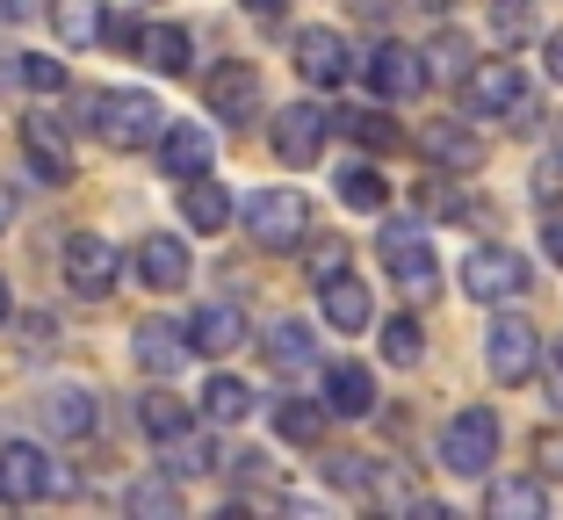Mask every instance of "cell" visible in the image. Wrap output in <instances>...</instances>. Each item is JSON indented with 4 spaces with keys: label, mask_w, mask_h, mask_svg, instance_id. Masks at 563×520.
I'll list each match as a JSON object with an SVG mask.
<instances>
[{
    "label": "cell",
    "mask_w": 563,
    "mask_h": 520,
    "mask_svg": "<svg viewBox=\"0 0 563 520\" xmlns=\"http://www.w3.org/2000/svg\"><path fill=\"white\" fill-rule=\"evenodd\" d=\"M22 87H36V95H58V87H66V66H58V58H22Z\"/></svg>",
    "instance_id": "obj_37"
},
{
    "label": "cell",
    "mask_w": 563,
    "mask_h": 520,
    "mask_svg": "<svg viewBox=\"0 0 563 520\" xmlns=\"http://www.w3.org/2000/svg\"><path fill=\"white\" fill-rule=\"evenodd\" d=\"M492 455H498V420L484 412V405H463V412L441 427V471L484 477V471H492Z\"/></svg>",
    "instance_id": "obj_4"
},
{
    "label": "cell",
    "mask_w": 563,
    "mask_h": 520,
    "mask_svg": "<svg viewBox=\"0 0 563 520\" xmlns=\"http://www.w3.org/2000/svg\"><path fill=\"white\" fill-rule=\"evenodd\" d=\"M463 101H470V117H506V109L528 101V87H520V73L506 66V58H492V66L463 73Z\"/></svg>",
    "instance_id": "obj_12"
},
{
    "label": "cell",
    "mask_w": 563,
    "mask_h": 520,
    "mask_svg": "<svg viewBox=\"0 0 563 520\" xmlns=\"http://www.w3.org/2000/svg\"><path fill=\"white\" fill-rule=\"evenodd\" d=\"M51 22H58V44L87 51L109 22H101V0H51Z\"/></svg>",
    "instance_id": "obj_27"
},
{
    "label": "cell",
    "mask_w": 563,
    "mask_h": 520,
    "mask_svg": "<svg viewBox=\"0 0 563 520\" xmlns=\"http://www.w3.org/2000/svg\"><path fill=\"white\" fill-rule=\"evenodd\" d=\"M0 8H8V15H30V8H36V0H0Z\"/></svg>",
    "instance_id": "obj_47"
},
{
    "label": "cell",
    "mask_w": 563,
    "mask_h": 520,
    "mask_svg": "<svg viewBox=\"0 0 563 520\" xmlns=\"http://www.w3.org/2000/svg\"><path fill=\"white\" fill-rule=\"evenodd\" d=\"M137 275H145V289H181L188 283V246L174 232H145V246H137Z\"/></svg>",
    "instance_id": "obj_21"
},
{
    "label": "cell",
    "mask_w": 563,
    "mask_h": 520,
    "mask_svg": "<svg viewBox=\"0 0 563 520\" xmlns=\"http://www.w3.org/2000/svg\"><path fill=\"white\" fill-rule=\"evenodd\" d=\"M95 131L117 152H137V145H152V137L166 131V109L145 95V87H109V95H95Z\"/></svg>",
    "instance_id": "obj_1"
},
{
    "label": "cell",
    "mask_w": 563,
    "mask_h": 520,
    "mask_svg": "<svg viewBox=\"0 0 563 520\" xmlns=\"http://www.w3.org/2000/svg\"><path fill=\"white\" fill-rule=\"evenodd\" d=\"M347 131L354 137H362V145H398V131H390V117H376V109H354V117H347Z\"/></svg>",
    "instance_id": "obj_38"
},
{
    "label": "cell",
    "mask_w": 563,
    "mask_h": 520,
    "mask_svg": "<svg viewBox=\"0 0 563 520\" xmlns=\"http://www.w3.org/2000/svg\"><path fill=\"white\" fill-rule=\"evenodd\" d=\"M166 471H174V477H202V471H217V449H210V434H188V427H181V434H174V441H166Z\"/></svg>",
    "instance_id": "obj_33"
},
{
    "label": "cell",
    "mask_w": 563,
    "mask_h": 520,
    "mask_svg": "<svg viewBox=\"0 0 563 520\" xmlns=\"http://www.w3.org/2000/svg\"><path fill=\"white\" fill-rule=\"evenodd\" d=\"M246 232H253V246L289 253V246H303V232H311V202H303L297 188H261V196L246 202Z\"/></svg>",
    "instance_id": "obj_3"
},
{
    "label": "cell",
    "mask_w": 563,
    "mask_h": 520,
    "mask_svg": "<svg viewBox=\"0 0 563 520\" xmlns=\"http://www.w3.org/2000/svg\"><path fill=\"white\" fill-rule=\"evenodd\" d=\"M181 218L196 224V232H224V224H232V196H224V181L188 174V181H181Z\"/></svg>",
    "instance_id": "obj_22"
},
{
    "label": "cell",
    "mask_w": 563,
    "mask_h": 520,
    "mask_svg": "<svg viewBox=\"0 0 563 520\" xmlns=\"http://www.w3.org/2000/svg\"><path fill=\"white\" fill-rule=\"evenodd\" d=\"M202 101H210V117H224V123L261 117V73H253L246 58H224V66H210V80H202Z\"/></svg>",
    "instance_id": "obj_9"
},
{
    "label": "cell",
    "mask_w": 563,
    "mask_h": 520,
    "mask_svg": "<svg viewBox=\"0 0 563 520\" xmlns=\"http://www.w3.org/2000/svg\"><path fill=\"white\" fill-rule=\"evenodd\" d=\"M246 8L253 15H282V0H246Z\"/></svg>",
    "instance_id": "obj_46"
},
{
    "label": "cell",
    "mask_w": 563,
    "mask_h": 520,
    "mask_svg": "<svg viewBox=\"0 0 563 520\" xmlns=\"http://www.w3.org/2000/svg\"><path fill=\"white\" fill-rule=\"evenodd\" d=\"M0 232H8V196H0Z\"/></svg>",
    "instance_id": "obj_49"
},
{
    "label": "cell",
    "mask_w": 563,
    "mask_h": 520,
    "mask_svg": "<svg viewBox=\"0 0 563 520\" xmlns=\"http://www.w3.org/2000/svg\"><path fill=\"white\" fill-rule=\"evenodd\" d=\"M297 73L318 87V95H325V87H340L354 73L347 66V36H340V30H303L297 36Z\"/></svg>",
    "instance_id": "obj_13"
},
{
    "label": "cell",
    "mask_w": 563,
    "mask_h": 520,
    "mask_svg": "<svg viewBox=\"0 0 563 520\" xmlns=\"http://www.w3.org/2000/svg\"><path fill=\"white\" fill-rule=\"evenodd\" d=\"M484 513H506V520H542L549 513V491L528 485V477H498L492 491H484Z\"/></svg>",
    "instance_id": "obj_26"
},
{
    "label": "cell",
    "mask_w": 563,
    "mask_h": 520,
    "mask_svg": "<svg viewBox=\"0 0 563 520\" xmlns=\"http://www.w3.org/2000/svg\"><path fill=\"white\" fill-rule=\"evenodd\" d=\"M542 471L563 477V434H542Z\"/></svg>",
    "instance_id": "obj_42"
},
{
    "label": "cell",
    "mask_w": 563,
    "mask_h": 520,
    "mask_svg": "<svg viewBox=\"0 0 563 520\" xmlns=\"http://www.w3.org/2000/svg\"><path fill=\"white\" fill-rule=\"evenodd\" d=\"M117 275H123V261H117V246H109L101 232H73L66 239V283L80 289V297H109Z\"/></svg>",
    "instance_id": "obj_10"
},
{
    "label": "cell",
    "mask_w": 563,
    "mask_h": 520,
    "mask_svg": "<svg viewBox=\"0 0 563 520\" xmlns=\"http://www.w3.org/2000/svg\"><path fill=\"white\" fill-rule=\"evenodd\" d=\"M354 8H362V15L376 22V15H390V8H398V0H354Z\"/></svg>",
    "instance_id": "obj_45"
},
{
    "label": "cell",
    "mask_w": 563,
    "mask_h": 520,
    "mask_svg": "<svg viewBox=\"0 0 563 520\" xmlns=\"http://www.w3.org/2000/svg\"><path fill=\"white\" fill-rule=\"evenodd\" d=\"M492 30H498V44H520L534 30V0H492Z\"/></svg>",
    "instance_id": "obj_36"
},
{
    "label": "cell",
    "mask_w": 563,
    "mask_h": 520,
    "mask_svg": "<svg viewBox=\"0 0 563 520\" xmlns=\"http://www.w3.org/2000/svg\"><path fill=\"white\" fill-rule=\"evenodd\" d=\"M325 137H332V117L311 109V101H289V109L275 117V152L289 159V167H311L318 152H325Z\"/></svg>",
    "instance_id": "obj_11"
},
{
    "label": "cell",
    "mask_w": 563,
    "mask_h": 520,
    "mask_svg": "<svg viewBox=\"0 0 563 520\" xmlns=\"http://www.w3.org/2000/svg\"><path fill=\"white\" fill-rule=\"evenodd\" d=\"M137 427H145L152 441H174L188 427V405L174 398V390H145V398H137Z\"/></svg>",
    "instance_id": "obj_29"
},
{
    "label": "cell",
    "mask_w": 563,
    "mask_h": 520,
    "mask_svg": "<svg viewBox=\"0 0 563 520\" xmlns=\"http://www.w3.org/2000/svg\"><path fill=\"white\" fill-rule=\"evenodd\" d=\"M556 159H563V123H556Z\"/></svg>",
    "instance_id": "obj_50"
},
{
    "label": "cell",
    "mask_w": 563,
    "mask_h": 520,
    "mask_svg": "<svg viewBox=\"0 0 563 520\" xmlns=\"http://www.w3.org/2000/svg\"><path fill=\"white\" fill-rule=\"evenodd\" d=\"M137 58H145L152 73H188V30H174V22H152V30L131 36Z\"/></svg>",
    "instance_id": "obj_25"
},
{
    "label": "cell",
    "mask_w": 563,
    "mask_h": 520,
    "mask_svg": "<svg viewBox=\"0 0 563 520\" xmlns=\"http://www.w3.org/2000/svg\"><path fill=\"white\" fill-rule=\"evenodd\" d=\"M202 412H210L217 427H239L253 412V390L239 384V376H210V384H202Z\"/></svg>",
    "instance_id": "obj_28"
},
{
    "label": "cell",
    "mask_w": 563,
    "mask_h": 520,
    "mask_svg": "<svg viewBox=\"0 0 563 520\" xmlns=\"http://www.w3.org/2000/svg\"><path fill=\"white\" fill-rule=\"evenodd\" d=\"M340 202H347V210H383V202H390V181H383L368 159H354V167H340Z\"/></svg>",
    "instance_id": "obj_30"
},
{
    "label": "cell",
    "mask_w": 563,
    "mask_h": 520,
    "mask_svg": "<svg viewBox=\"0 0 563 520\" xmlns=\"http://www.w3.org/2000/svg\"><path fill=\"white\" fill-rule=\"evenodd\" d=\"M325 405L340 412V420H362V412H376V376H368L362 362H340V369L325 376Z\"/></svg>",
    "instance_id": "obj_24"
},
{
    "label": "cell",
    "mask_w": 563,
    "mask_h": 520,
    "mask_svg": "<svg viewBox=\"0 0 563 520\" xmlns=\"http://www.w3.org/2000/svg\"><path fill=\"white\" fill-rule=\"evenodd\" d=\"M210 159H217V145H210V131H202V123H166V131H159V167L174 174V181L210 174Z\"/></svg>",
    "instance_id": "obj_16"
},
{
    "label": "cell",
    "mask_w": 563,
    "mask_h": 520,
    "mask_svg": "<svg viewBox=\"0 0 563 520\" xmlns=\"http://www.w3.org/2000/svg\"><path fill=\"white\" fill-rule=\"evenodd\" d=\"M22 80V51H0V87H15Z\"/></svg>",
    "instance_id": "obj_43"
},
{
    "label": "cell",
    "mask_w": 563,
    "mask_h": 520,
    "mask_svg": "<svg viewBox=\"0 0 563 520\" xmlns=\"http://www.w3.org/2000/svg\"><path fill=\"white\" fill-rule=\"evenodd\" d=\"M347 268V246H340V239H325V246L311 253V283H325V275H340Z\"/></svg>",
    "instance_id": "obj_39"
},
{
    "label": "cell",
    "mask_w": 563,
    "mask_h": 520,
    "mask_svg": "<svg viewBox=\"0 0 563 520\" xmlns=\"http://www.w3.org/2000/svg\"><path fill=\"white\" fill-rule=\"evenodd\" d=\"M131 513H152V520H174V513H181V491L166 485V477H145V485H131Z\"/></svg>",
    "instance_id": "obj_34"
},
{
    "label": "cell",
    "mask_w": 563,
    "mask_h": 520,
    "mask_svg": "<svg viewBox=\"0 0 563 520\" xmlns=\"http://www.w3.org/2000/svg\"><path fill=\"white\" fill-rule=\"evenodd\" d=\"M419 347H427V333H419L412 319H390V325H383V362L412 369V362H419Z\"/></svg>",
    "instance_id": "obj_35"
},
{
    "label": "cell",
    "mask_w": 563,
    "mask_h": 520,
    "mask_svg": "<svg viewBox=\"0 0 563 520\" xmlns=\"http://www.w3.org/2000/svg\"><path fill=\"white\" fill-rule=\"evenodd\" d=\"M275 427H282V441L311 449V441L325 434V412H318V405H303V398H282V405H275Z\"/></svg>",
    "instance_id": "obj_32"
},
{
    "label": "cell",
    "mask_w": 563,
    "mask_h": 520,
    "mask_svg": "<svg viewBox=\"0 0 563 520\" xmlns=\"http://www.w3.org/2000/svg\"><path fill=\"white\" fill-rule=\"evenodd\" d=\"M427 159H433L441 174H477V167H484V137L470 131V123L433 117V123H427Z\"/></svg>",
    "instance_id": "obj_14"
},
{
    "label": "cell",
    "mask_w": 563,
    "mask_h": 520,
    "mask_svg": "<svg viewBox=\"0 0 563 520\" xmlns=\"http://www.w3.org/2000/svg\"><path fill=\"white\" fill-rule=\"evenodd\" d=\"M534 354H542V340H534L528 319H492V333H484V369H492V384H528Z\"/></svg>",
    "instance_id": "obj_7"
},
{
    "label": "cell",
    "mask_w": 563,
    "mask_h": 520,
    "mask_svg": "<svg viewBox=\"0 0 563 520\" xmlns=\"http://www.w3.org/2000/svg\"><path fill=\"white\" fill-rule=\"evenodd\" d=\"M463 289L477 303H514V297H528V261L514 246H470L463 253Z\"/></svg>",
    "instance_id": "obj_5"
},
{
    "label": "cell",
    "mask_w": 563,
    "mask_h": 520,
    "mask_svg": "<svg viewBox=\"0 0 563 520\" xmlns=\"http://www.w3.org/2000/svg\"><path fill=\"white\" fill-rule=\"evenodd\" d=\"M470 66H477V44H470L463 30H441V36H433V51H427V73H433V80H463Z\"/></svg>",
    "instance_id": "obj_31"
},
{
    "label": "cell",
    "mask_w": 563,
    "mask_h": 520,
    "mask_svg": "<svg viewBox=\"0 0 563 520\" xmlns=\"http://www.w3.org/2000/svg\"><path fill=\"white\" fill-rule=\"evenodd\" d=\"M542 246H549V261H563V210H549V224H542Z\"/></svg>",
    "instance_id": "obj_41"
},
{
    "label": "cell",
    "mask_w": 563,
    "mask_h": 520,
    "mask_svg": "<svg viewBox=\"0 0 563 520\" xmlns=\"http://www.w3.org/2000/svg\"><path fill=\"white\" fill-rule=\"evenodd\" d=\"M51 491H66V471H58L36 441H8V449H0V499L30 506V499H51Z\"/></svg>",
    "instance_id": "obj_6"
},
{
    "label": "cell",
    "mask_w": 563,
    "mask_h": 520,
    "mask_svg": "<svg viewBox=\"0 0 563 520\" xmlns=\"http://www.w3.org/2000/svg\"><path fill=\"white\" fill-rule=\"evenodd\" d=\"M549 405H556V412H563V340H556V347H549Z\"/></svg>",
    "instance_id": "obj_40"
},
{
    "label": "cell",
    "mask_w": 563,
    "mask_h": 520,
    "mask_svg": "<svg viewBox=\"0 0 563 520\" xmlns=\"http://www.w3.org/2000/svg\"><path fill=\"white\" fill-rule=\"evenodd\" d=\"M95 390L87 384H58V390H44V427L58 441H80V434H95Z\"/></svg>",
    "instance_id": "obj_19"
},
{
    "label": "cell",
    "mask_w": 563,
    "mask_h": 520,
    "mask_svg": "<svg viewBox=\"0 0 563 520\" xmlns=\"http://www.w3.org/2000/svg\"><path fill=\"white\" fill-rule=\"evenodd\" d=\"M267 362H275L282 376H311L318 369L311 325H303V319H275V325H267Z\"/></svg>",
    "instance_id": "obj_23"
},
{
    "label": "cell",
    "mask_w": 563,
    "mask_h": 520,
    "mask_svg": "<svg viewBox=\"0 0 563 520\" xmlns=\"http://www.w3.org/2000/svg\"><path fill=\"white\" fill-rule=\"evenodd\" d=\"M318 297H325V325H332V333H362V325L376 319V297H368V283H354L347 268L325 275V289H318Z\"/></svg>",
    "instance_id": "obj_18"
},
{
    "label": "cell",
    "mask_w": 563,
    "mask_h": 520,
    "mask_svg": "<svg viewBox=\"0 0 563 520\" xmlns=\"http://www.w3.org/2000/svg\"><path fill=\"white\" fill-rule=\"evenodd\" d=\"M362 80L376 87L383 101H412L419 87H427V58H419L412 44H398V36H383V44L368 51V66H362Z\"/></svg>",
    "instance_id": "obj_8"
},
{
    "label": "cell",
    "mask_w": 563,
    "mask_h": 520,
    "mask_svg": "<svg viewBox=\"0 0 563 520\" xmlns=\"http://www.w3.org/2000/svg\"><path fill=\"white\" fill-rule=\"evenodd\" d=\"M383 268H390V283L405 289L412 303H427L433 289H441V261H433V239H419V224H383Z\"/></svg>",
    "instance_id": "obj_2"
},
{
    "label": "cell",
    "mask_w": 563,
    "mask_h": 520,
    "mask_svg": "<svg viewBox=\"0 0 563 520\" xmlns=\"http://www.w3.org/2000/svg\"><path fill=\"white\" fill-rule=\"evenodd\" d=\"M131 347H137V362H145L152 376H174V369L188 362V333H181L174 319H145V325L131 333Z\"/></svg>",
    "instance_id": "obj_20"
},
{
    "label": "cell",
    "mask_w": 563,
    "mask_h": 520,
    "mask_svg": "<svg viewBox=\"0 0 563 520\" xmlns=\"http://www.w3.org/2000/svg\"><path fill=\"white\" fill-rule=\"evenodd\" d=\"M8 311H15V297H8V283H0V325H8Z\"/></svg>",
    "instance_id": "obj_48"
},
{
    "label": "cell",
    "mask_w": 563,
    "mask_h": 520,
    "mask_svg": "<svg viewBox=\"0 0 563 520\" xmlns=\"http://www.w3.org/2000/svg\"><path fill=\"white\" fill-rule=\"evenodd\" d=\"M22 145H30L36 181H73V145L58 131V117H22Z\"/></svg>",
    "instance_id": "obj_15"
},
{
    "label": "cell",
    "mask_w": 563,
    "mask_h": 520,
    "mask_svg": "<svg viewBox=\"0 0 563 520\" xmlns=\"http://www.w3.org/2000/svg\"><path fill=\"white\" fill-rule=\"evenodd\" d=\"M188 347L239 354V347H246V311H239V303H202L196 319H188Z\"/></svg>",
    "instance_id": "obj_17"
},
{
    "label": "cell",
    "mask_w": 563,
    "mask_h": 520,
    "mask_svg": "<svg viewBox=\"0 0 563 520\" xmlns=\"http://www.w3.org/2000/svg\"><path fill=\"white\" fill-rule=\"evenodd\" d=\"M549 80H563V30L549 36Z\"/></svg>",
    "instance_id": "obj_44"
}]
</instances>
